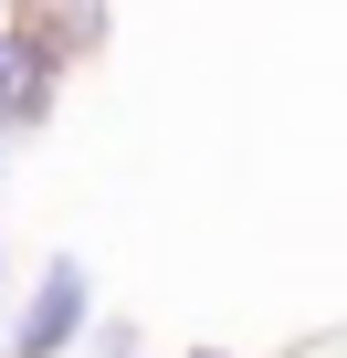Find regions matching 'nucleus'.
<instances>
[{"mask_svg":"<svg viewBox=\"0 0 347 358\" xmlns=\"http://www.w3.org/2000/svg\"><path fill=\"white\" fill-rule=\"evenodd\" d=\"M74 327H84V264H74V253H53V264H43V285H32V306H22V327H11V358H64V348H74Z\"/></svg>","mask_w":347,"mask_h":358,"instance_id":"obj_1","label":"nucleus"},{"mask_svg":"<svg viewBox=\"0 0 347 358\" xmlns=\"http://www.w3.org/2000/svg\"><path fill=\"white\" fill-rule=\"evenodd\" d=\"M53 106V64H43V43L32 32H0V127H32Z\"/></svg>","mask_w":347,"mask_h":358,"instance_id":"obj_2","label":"nucleus"},{"mask_svg":"<svg viewBox=\"0 0 347 358\" xmlns=\"http://www.w3.org/2000/svg\"><path fill=\"white\" fill-rule=\"evenodd\" d=\"M105 358H137V348H105Z\"/></svg>","mask_w":347,"mask_h":358,"instance_id":"obj_3","label":"nucleus"},{"mask_svg":"<svg viewBox=\"0 0 347 358\" xmlns=\"http://www.w3.org/2000/svg\"><path fill=\"white\" fill-rule=\"evenodd\" d=\"M200 358H211V348H200Z\"/></svg>","mask_w":347,"mask_h":358,"instance_id":"obj_4","label":"nucleus"}]
</instances>
